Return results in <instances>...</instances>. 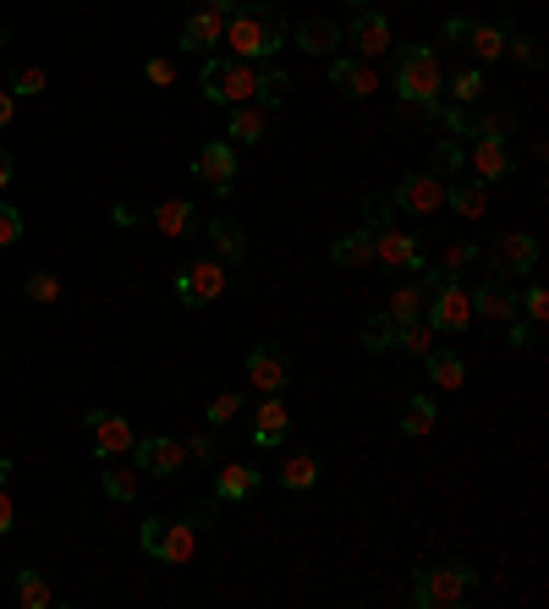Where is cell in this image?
<instances>
[{"mask_svg": "<svg viewBox=\"0 0 549 609\" xmlns=\"http://www.w3.org/2000/svg\"><path fill=\"white\" fill-rule=\"evenodd\" d=\"M226 45L242 61H270L286 45V18L275 7H259V0H253V7H237L226 18Z\"/></svg>", "mask_w": 549, "mask_h": 609, "instance_id": "6da1fadb", "label": "cell"}, {"mask_svg": "<svg viewBox=\"0 0 549 609\" xmlns=\"http://www.w3.org/2000/svg\"><path fill=\"white\" fill-rule=\"evenodd\" d=\"M472 593H478V576H472L467 565H456V560L428 565V571H418V582H412V604H418V609H456V604H467Z\"/></svg>", "mask_w": 549, "mask_h": 609, "instance_id": "7a4b0ae2", "label": "cell"}, {"mask_svg": "<svg viewBox=\"0 0 549 609\" xmlns=\"http://www.w3.org/2000/svg\"><path fill=\"white\" fill-rule=\"evenodd\" d=\"M198 89H204L209 105H248L253 89H259V72L242 56H209L204 72H198Z\"/></svg>", "mask_w": 549, "mask_h": 609, "instance_id": "3957f363", "label": "cell"}, {"mask_svg": "<svg viewBox=\"0 0 549 609\" xmlns=\"http://www.w3.org/2000/svg\"><path fill=\"white\" fill-rule=\"evenodd\" d=\"M423 313H428L434 330L456 335V330L472 324V297L456 286V275H428V286H423Z\"/></svg>", "mask_w": 549, "mask_h": 609, "instance_id": "277c9868", "label": "cell"}, {"mask_svg": "<svg viewBox=\"0 0 549 609\" xmlns=\"http://www.w3.org/2000/svg\"><path fill=\"white\" fill-rule=\"evenodd\" d=\"M439 61H434V50H401L396 56V94L407 100V105H434L439 100Z\"/></svg>", "mask_w": 549, "mask_h": 609, "instance_id": "5b68a950", "label": "cell"}, {"mask_svg": "<svg viewBox=\"0 0 549 609\" xmlns=\"http://www.w3.org/2000/svg\"><path fill=\"white\" fill-rule=\"evenodd\" d=\"M220 291H226V264H220V258H198V264H187V269L176 275V297H182L187 308H209Z\"/></svg>", "mask_w": 549, "mask_h": 609, "instance_id": "8992f818", "label": "cell"}, {"mask_svg": "<svg viewBox=\"0 0 549 609\" xmlns=\"http://www.w3.org/2000/svg\"><path fill=\"white\" fill-rule=\"evenodd\" d=\"M83 428H89V445H94V456H105V461H116V456H127L138 439H133V423L122 417V412H89L83 417Z\"/></svg>", "mask_w": 549, "mask_h": 609, "instance_id": "52a82bcc", "label": "cell"}, {"mask_svg": "<svg viewBox=\"0 0 549 609\" xmlns=\"http://www.w3.org/2000/svg\"><path fill=\"white\" fill-rule=\"evenodd\" d=\"M374 264H390V269H423L428 258H423V242H418V237L385 226V231H374Z\"/></svg>", "mask_w": 549, "mask_h": 609, "instance_id": "ba28073f", "label": "cell"}, {"mask_svg": "<svg viewBox=\"0 0 549 609\" xmlns=\"http://www.w3.org/2000/svg\"><path fill=\"white\" fill-rule=\"evenodd\" d=\"M248 374H253V384H259L264 395H281V390L291 384V363H286V352H281L275 341H264V346L248 352Z\"/></svg>", "mask_w": 549, "mask_h": 609, "instance_id": "9c48e42d", "label": "cell"}, {"mask_svg": "<svg viewBox=\"0 0 549 609\" xmlns=\"http://www.w3.org/2000/svg\"><path fill=\"white\" fill-rule=\"evenodd\" d=\"M193 176H198L204 187H215V193H231V182H237V149H231V143H209V149H198Z\"/></svg>", "mask_w": 549, "mask_h": 609, "instance_id": "30bf717a", "label": "cell"}, {"mask_svg": "<svg viewBox=\"0 0 549 609\" xmlns=\"http://www.w3.org/2000/svg\"><path fill=\"white\" fill-rule=\"evenodd\" d=\"M133 450H138V467H144V472H155V478H165V472H176V467L187 461V439H176V434L138 439Z\"/></svg>", "mask_w": 549, "mask_h": 609, "instance_id": "8fae6325", "label": "cell"}, {"mask_svg": "<svg viewBox=\"0 0 549 609\" xmlns=\"http://www.w3.org/2000/svg\"><path fill=\"white\" fill-rule=\"evenodd\" d=\"M511 143H505V133H478V143H472V171H478V182H500V176H511Z\"/></svg>", "mask_w": 549, "mask_h": 609, "instance_id": "7c38bea8", "label": "cell"}, {"mask_svg": "<svg viewBox=\"0 0 549 609\" xmlns=\"http://www.w3.org/2000/svg\"><path fill=\"white\" fill-rule=\"evenodd\" d=\"M346 45H357V56H363V61H374V56H385V50H390V23H385L379 12H357V18H352V28H346Z\"/></svg>", "mask_w": 549, "mask_h": 609, "instance_id": "4fadbf2b", "label": "cell"}, {"mask_svg": "<svg viewBox=\"0 0 549 609\" xmlns=\"http://www.w3.org/2000/svg\"><path fill=\"white\" fill-rule=\"evenodd\" d=\"M439 204H445V182L439 176H407L396 187V209H407V215H434Z\"/></svg>", "mask_w": 549, "mask_h": 609, "instance_id": "5bb4252c", "label": "cell"}, {"mask_svg": "<svg viewBox=\"0 0 549 609\" xmlns=\"http://www.w3.org/2000/svg\"><path fill=\"white\" fill-rule=\"evenodd\" d=\"M220 39H226V12H215V7H204L198 18L182 23V50H193V56H209V45H220Z\"/></svg>", "mask_w": 549, "mask_h": 609, "instance_id": "9a60e30c", "label": "cell"}, {"mask_svg": "<svg viewBox=\"0 0 549 609\" xmlns=\"http://www.w3.org/2000/svg\"><path fill=\"white\" fill-rule=\"evenodd\" d=\"M330 83H335L341 94H352V100H368V94L379 89L374 67H368V61H357V56H335V61H330Z\"/></svg>", "mask_w": 549, "mask_h": 609, "instance_id": "2e32d148", "label": "cell"}, {"mask_svg": "<svg viewBox=\"0 0 549 609\" xmlns=\"http://www.w3.org/2000/svg\"><path fill=\"white\" fill-rule=\"evenodd\" d=\"M494 269H500V275H533V269H538V242H533V237H516V231L500 237V242H494Z\"/></svg>", "mask_w": 549, "mask_h": 609, "instance_id": "e0dca14e", "label": "cell"}, {"mask_svg": "<svg viewBox=\"0 0 549 609\" xmlns=\"http://www.w3.org/2000/svg\"><path fill=\"white\" fill-rule=\"evenodd\" d=\"M286 428H291L286 401H281V395H264V401H259V412H253V439H259L264 450H275V445L286 439Z\"/></svg>", "mask_w": 549, "mask_h": 609, "instance_id": "ac0fdd59", "label": "cell"}, {"mask_svg": "<svg viewBox=\"0 0 549 609\" xmlns=\"http://www.w3.org/2000/svg\"><path fill=\"white\" fill-rule=\"evenodd\" d=\"M198 516H187V521H165V543H160V560L165 565H187L193 554H198Z\"/></svg>", "mask_w": 549, "mask_h": 609, "instance_id": "d6986e66", "label": "cell"}, {"mask_svg": "<svg viewBox=\"0 0 549 609\" xmlns=\"http://www.w3.org/2000/svg\"><path fill=\"white\" fill-rule=\"evenodd\" d=\"M472 297V313H483V319H516V291L505 286V280H489V286H478V291H467Z\"/></svg>", "mask_w": 549, "mask_h": 609, "instance_id": "ffe728a7", "label": "cell"}, {"mask_svg": "<svg viewBox=\"0 0 549 609\" xmlns=\"http://www.w3.org/2000/svg\"><path fill=\"white\" fill-rule=\"evenodd\" d=\"M505 34H511V23H500V28H494V23H472L461 45L472 50V61H483V67H489V61H500V56H505Z\"/></svg>", "mask_w": 549, "mask_h": 609, "instance_id": "44dd1931", "label": "cell"}, {"mask_svg": "<svg viewBox=\"0 0 549 609\" xmlns=\"http://www.w3.org/2000/svg\"><path fill=\"white\" fill-rule=\"evenodd\" d=\"M297 45H302L308 56H335V50H341V23H330V18H308V23L297 28Z\"/></svg>", "mask_w": 549, "mask_h": 609, "instance_id": "7402d4cb", "label": "cell"}, {"mask_svg": "<svg viewBox=\"0 0 549 609\" xmlns=\"http://www.w3.org/2000/svg\"><path fill=\"white\" fill-rule=\"evenodd\" d=\"M253 489H259V472H253L248 461H226V467H220V478H215V494H220V499H231V505H237V499H248Z\"/></svg>", "mask_w": 549, "mask_h": 609, "instance_id": "603a6c76", "label": "cell"}, {"mask_svg": "<svg viewBox=\"0 0 549 609\" xmlns=\"http://www.w3.org/2000/svg\"><path fill=\"white\" fill-rule=\"evenodd\" d=\"M149 220L160 226V237H187V231H193V220H198V209H193L187 198H165Z\"/></svg>", "mask_w": 549, "mask_h": 609, "instance_id": "cb8c5ba5", "label": "cell"}, {"mask_svg": "<svg viewBox=\"0 0 549 609\" xmlns=\"http://www.w3.org/2000/svg\"><path fill=\"white\" fill-rule=\"evenodd\" d=\"M209 242H215L220 264H242V253H248V231L237 220H209Z\"/></svg>", "mask_w": 549, "mask_h": 609, "instance_id": "d4e9b609", "label": "cell"}, {"mask_svg": "<svg viewBox=\"0 0 549 609\" xmlns=\"http://www.w3.org/2000/svg\"><path fill=\"white\" fill-rule=\"evenodd\" d=\"M330 258H335V264H352V269H357V264H374V231L363 226V231L335 237V242H330Z\"/></svg>", "mask_w": 549, "mask_h": 609, "instance_id": "484cf974", "label": "cell"}, {"mask_svg": "<svg viewBox=\"0 0 549 609\" xmlns=\"http://www.w3.org/2000/svg\"><path fill=\"white\" fill-rule=\"evenodd\" d=\"M428 357V379L439 384V390H461L467 384V363L456 357V352H423Z\"/></svg>", "mask_w": 549, "mask_h": 609, "instance_id": "4316f807", "label": "cell"}, {"mask_svg": "<svg viewBox=\"0 0 549 609\" xmlns=\"http://www.w3.org/2000/svg\"><path fill=\"white\" fill-rule=\"evenodd\" d=\"M281 483H286L291 494H302V489H313V483H319V456H308V450H297V456H286V461H281Z\"/></svg>", "mask_w": 549, "mask_h": 609, "instance_id": "83f0119b", "label": "cell"}, {"mask_svg": "<svg viewBox=\"0 0 549 609\" xmlns=\"http://www.w3.org/2000/svg\"><path fill=\"white\" fill-rule=\"evenodd\" d=\"M105 494L111 499H122V505H133L138 494H144V467H105Z\"/></svg>", "mask_w": 549, "mask_h": 609, "instance_id": "f1b7e54d", "label": "cell"}, {"mask_svg": "<svg viewBox=\"0 0 549 609\" xmlns=\"http://www.w3.org/2000/svg\"><path fill=\"white\" fill-rule=\"evenodd\" d=\"M445 204H450L461 220H478L483 204H489V193H483V182H456V187H445Z\"/></svg>", "mask_w": 549, "mask_h": 609, "instance_id": "f546056e", "label": "cell"}, {"mask_svg": "<svg viewBox=\"0 0 549 609\" xmlns=\"http://www.w3.org/2000/svg\"><path fill=\"white\" fill-rule=\"evenodd\" d=\"M390 352H412V357L434 352V324H428V319H407V324H396V346H390Z\"/></svg>", "mask_w": 549, "mask_h": 609, "instance_id": "4dcf8cb0", "label": "cell"}, {"mask_svg": "<svg viewBox=\"0 0 549 609\" xmlns=\"http://www.w3.org/2000/svg\"><path fill=\"white\" fill-rule=\"evenodd\" d=\"M434 423H439V412H434V401H428V395H412V401L401 406V434L423 439V434H434Z\"/></svg>", "mask_w": 549, "mask_h": 609, "instance_id": "1f68e13d", "label": "cell"}, {"mask_svg": "<svg viewBox=\"0 0 549 609\" xmlns=\"http://www.w3.org/2000/svg\"><path fill=\"white\" fill-rule=\"evenodd\" d=\"M231 138L237 143H259L264 138V105H231Z\"/></svg>", "mask_w": 549, "mask_h": 609, "instance_id": "d6a6232c", "label": "cell"}, {"mask_svg": "<svg viewBox=\"0 0 549 609\" xmlns=\"http://www.w3.org/2000/svg\"><path fill=\"white\" fill-rule=\"evenodd\" d=\"M286 94H291V78H286L281 67H270V72H259V89H253V105H264V111H275V105H286Z\"/></svg>", "mask_w": 549, "mask_h": 609, "instance_id": "836d02e7", "label": "cell"}, {"mask_svg": "<svg viewBox=\"0 0 549 609\" xmlns=\"http://www.w3.org/2000/svg\"><path fill=\"white\" fill-rule=\"evenodd\" d=\"M12 593H18L23 609H45V604H56V593H50V582H45L39 571H18V587H12Z\"/></svg>", "mask_w": 549, "mask_h": 609, "instance_id": "e575fe53", "label": "cell"}, {"mask_svg": "<svg viewBox=\"0 0 549 609\" xmlns=\"http://www.w3.org/2000/svg\"><path fill=\"white\" fill-rule=\"evenodd\" d=\"M396 324H407V319H423V286H401L396 297H390V308H385Z\"/></svg>", "mask_w": 549, "mask_h": 609, "instance_id": "d590c367", "label": "cell"}, {"mask_svg": "<svg viewBox=\"0 0 549 609\" xmlns=\"http://www.w3.org/2000/svg\"><path fill=\"white\" fill-rule=\"evenodd\" d=\"M363 346H368V352H390V346H396V319H390V313H374V319L363 324Z\"/></svg>", "mask_w": 549, "mask_h": 609, "instance_id": "8d00e7d4", "label": "cell"}, {"mask_svg": "<svg viewBox=\"0 0 549 609\" xmlns=\"http://www.w3.org/2000/svg\"><path fill=\"white\" fill-rule=\"evenodd\" d=\"M390 215H396V198H390V193H368V198H363V220H368V231H385Z\"/></svg>", "mask_w": 549, "mask_h": 609, "instance_id": "74e56055", "label": "cell"}, {"mask_svg": "<svg viewBox=\"0 0 549 609\" xmlns=\"http://www.w3.org/2000/svg\"><path fill=\"white\" fill-rule=\"evenodd\" d=\"M237 412H242V395H237V390H220V395L209 401V428H226Z\"/></svg>", "mask_w": 549, "mask_h": 609, "instance_id": "f35d334b", "label": "cell"}, {"mask_svg": "<svg viewBox=\"0 0 549 609\" xmlns=\"http://www.w3.org/2000/svg\"><path fill=\"white\" fill-rule=\"evenodd\" d=\"M23 291H28L34 302H56V297H61V280H56V275H28Z\"/></svg>", "mask_w": 549, "mask_h": 609, "instance_id": "ab89813d", "label": "cell"}, {"mask_svg": "<svg viewBox=\"0 0 549 609\" xmlns=\"http://www.w3.org/2000/svg\"><path fill=\"white\" fill-rule=\"evenodd\" d=\"M12 94H23V100H34V94H45V72H39V67H23V72L12 78Z\"/></svg>", "mask_w": 549, "mask_h": 609, "instance_id": "60d3db41", "label": "cell"}, {"mask_svg": "<svg viewBox=\"0 0 549 609\" xmlns=\"http://www.w3.org/2000/svg\"><path fill=\"white\" fill-rule=\"evenodd\" d=\"M516 308H522V313H527L533 324H544V319H549V291H544V286H533V291H527V297H522Z\"/></svg>", "mask_w": 549, "mask_h": 609, "instance_id": "b9f144b4", "label": "cell"}, {"mask_svg": "<svg viewBox=\"0 0 549 609\" xmlns=\"http://www.w3.org/2000/svg\"><path fill=\"white\" fill-rule=\"evenodd\" d=\"M18 237H23V215L12 204H0V248H12Z\"/></svg>", "mask_w": 549, "mask_h": 609, "instance_id": "7bdbcfd3", "label": "cell"}, {"mask_svg": "<svg viewBox=\"0 0 549 609\" xmlns=\"http://www.w3.org/2000/svg\"><path fill=\"white\" fill-rule=\"evenodd\" d=\"M138 543H144V554H155V560H160V543H165V521H160V516H149V521H144V532H138Z\"/></svg>", "mask_w": 549, "mask_h": 609, "instance_id": "ee69618b", "label": "cell"}, {"mask_svg": "<svg viewBox=\"0 0 549 609\" xmlns=\"http://www.w3.org/2000/svg\"><path fill=\"white\" fill-rule=\"evenodd\" d=\"M450 94H456V100H461V105H472V100H478V94H483V78H478V72H461V78H456V83H450Z\"/></svg>", "mask_w": 549, "mask_h": 609, "instance_id": "f6af8a7d", "label": "cell"}, {"mask_svg": "<svg viewBox=\"0 0 549 609\" xmlns=\"http://www.w3.org/2000/svg\"><path fill=\"white\" fill-rule=\"evenodd\" d=\"M538 341H544L538 324H516V319H511V352H533Z\"/></svg>", "mask_w": 549, "mask_h": 609, "instance_id": "bcb514c9", "label": "cell"}, {"mask_svg": "<svg viewBox=\"0 0 549 609\" xmlns=\"http://www.w3.org/2000/svg\"><path fill=\"white\" fill-rule=\"evenodd\" d=\"M144 78H149V83H160V89H171V83H176V67H171V61H160V56H155V61H149V67H144Z\"/></svg>", "mask_w": 549, "mask_h": 609, "instance_id": "7dc6e473", "label": "cell"}, {"mask_svg": "<svg viewBox=\"0 0 549 609\" xmlns=\"http://www.w3.org/2000/svg\"><path fill=\"white\" fill-rule=\"evenodd\" d=\"M12 521H18V505H12L7 483H0V538H7V532H12Z\"/></svg>", "mask_w": 549, "mask_h": 609, "instance_id": "c3c4849f", "label": "cell"}, {"mask_svg": "<svg viewBox=\"0 0 549 609\" xmlns=\"http://www.w3.org/2000/svg\"><path fill=\"white\" fill-rule=\"evenodd\" d=\"M12 111H18V94H12V89H0V133L12 127Z\"/></svg>", "mask_w": 549, "mask_h": 609, "instance_id": "681fc988", "label": "cell"}, {"mask_svg": "<svg viewBox=\"0 0 549 609\" xmlns=\"http://www.w3.org/2000/svg\"><path fill=\"white\" fill-rule=\"evenodd\" d=\"M456 165H461V149H450V143H445V149L434 154V171H456Z\"/></svg>", "mask_w": 549, "mask_h": 609, "instance_id": "f907efd6", "label": "cell"}, {"mask_svg": "<svg viewBox=\"0 0 549 609\" xmlns=\"http://www.w3.org/2000/svg\"><path fill=\"white\" fill-rule=\"evenodd\" d=\"M467 258H472V248H450V253H445V269H439V275H456V269H461Z\"/></svg>", "mask_w": 549, "mask_h": 609, "instance_id": "816d5d0a", "label": "cell"}, {"mask_svg": "<svg viewBox=\"0 0 549 609\" xmlns=\"http://www.w3.org/2000/svg\"><path fill=\"white\" fill-rule=\"evenodd\" d=\"M111 220H116L122 231H133V226H138V209H127V204H116V209H111Z\"/></svg>", "mask_w": 549, "mask_h": 609, "instance_id": "f5cc1de1", "label": "cell"}, {"mask_svg": "<svg viewBox=\"0 0 549 609\" xmlns=\"http://www.w3.org/2000/svg\"><path fill=\"white\" fill-rule=\"evenodd\" d=\"M467 28H472V23H461V18H450V23H445V39H450V45H461V39H467Z\"/></svg>", "mask_w": 549, "mask_h": 609, "instance_id": "db71d44e", "label": "cell"}, {"mask_svg": "<svg viewBox=\"0 0 549 609\" xmlns=\"http://www.w3.org/2000/svg\"><path fill=\"white\" fill-rule=\"evenodd\" d=\"M7 187H12V154L0 149V193H7Z\"/></svg>", "mask_w": 549, "mask_h": 609, "instance_id": "11a10c76", "label": "cell"}, {"mask_svg": "<svg viewBox=\"0 0 549 609\" xmlns=\"http://www.w3.org/2000/svg\"><path fill=\"white\" fill-rule=\"evenodd\" d=\"M0 56H7V34H0Z\"/></svg>", "mask_w": 549, "mask_h": 609, "instance_id": "9f6ffc18", "label": "cell"}]
</instances>
